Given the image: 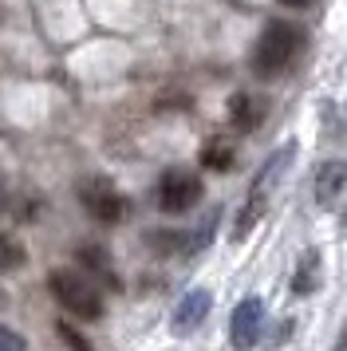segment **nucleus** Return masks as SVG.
<instances>
[{
  "label": "nucleus",
  "mask_w": 347,
  "mask_h": 351,
  "mask_svg": "<svg viewBox=\"0 0 347 351\" xmlns=\"http://www.w3.org/2000/svg\"><path fill=\"white\" fill-rule=\"evenodd\" d=\"M47 288L51 296L79 319H103L107 304H103V292L83 276V272H71V269H51L47 272Z\"/></svg>",
  "instance_id": "f03ea898"
},
{
  "label": "nucleus",
  "mask_w": 347,
  "mask_h": 351,
  "mask_svg": "<svg viewBox=\"0 0 347 351\" xmlns=\"http://www.w3.org/2000/svg\"><path fill=\"white\" fill-rule=\"evenodd\" d=\"M284 4H304V0H284Z\"/></svg>",
  "instance_id": "a211bd4d"
},
{
  "label": "nucleus",
  "mask_w": 347,
  "mask_h": 351,
  "mask_svg": "<svg viewBox=\"0 0 347 351\" xmlns=\"http://www.w3.org/2000/svg\"><path fill=\"white\" fill-rule=\"evenodd\" d=\"M315 285H320V253L312 249V253H304L296 276H292V292H296V296H308Z\"/></svg>",
  "instance_id": "9b49d317"
},
{
  "label": "nucleus",
  "mask_w": 347,
  "mask_h": 351,
  "mask_svg": "<svg viewBox=\"0 0 347 351\" xmlns=\"http://www.w3.org/2000/svg\"><path fill=\"white\" fill-rule=\"evenodd\" d=\"M233 162H237V150L225 143H209L202 150V166H209V170H233Z\"/></svg>",
  "instance_id": "ddd939ff"
},
{
  "label": "nucleus",
  "mask_w": 347,
  "mask_h": 351,
  "mask_svg": "<svg viewBox=\"0 0 347 351\" xmlns=\"http://www.w3.org/2000/svg\"><path fill=\"white\" fill-rule=\"evenodd\" d=\"M24 265H28V249L12 233H0V272H16Z\"/></svg>",
  "instance_id": "f8f14e48"
},
{
  "label": "nucleus",
  "mask_w": 347,
  "mask_h": 351,
  "mask_svg": "<svg viewBox=\"0 0 347 351\" xmlns=\"http://www.w3.org/2000/svg\"><path fill=\"white\" fill-rule=\"evenodd\" d=\"M344 186H347V166L339 158L324 162L320 174H315V202H320V206H331V202L344 193Z\"/></svg>",
  "instance_id": "6e6552de"
},
{
  "label": "nucleus",
  "mask_w": 347,
  "mask_h": 351,
  "mask_svg": "<svg viewBox=\"0 0 347 351\" xmlns=\"http://www.w3.org/2000/svg\"><path fill=\"white\" fill-rule=\"evenodd\" d=\"M79 202H83V209L91 213L95 221H103V225L123 221V213H126V197L110 186L107 178H87V182H79Z\"/></svg>",
  "instance_id": "39448f33"
},
{
  "label": "nucleus",
  "mask_w": 347,
  "mask_h": 351,
  "mask_svg": "<svg viewBox=\"0 0 347 351\" xmlns=\"http://www.w3.org/2000/svg\"><path fill=\"white\" fill-rule=\"evenodd\" d=\"M4 308H8V296H4V288H0V312H4Z\"/></svg>",
  "instance_id": "f3484780"
},
{
  "label": "nucleus",
  "mask_w": 347,
  "mask_h": 351,
  "mask_svg": "<svg viewBox=\"0 0 347 351\" xmlns=\"http://www.w3.org/2000/svg\"><path fill=\"white\" fill-rule=\"evenodd\" d=\"M261 119H265V103L252 95H233V103H229V123H233L237 130H256L261 127Z\"/></svg>",
  "instance_id": "9d476101"
},
{
  "label": "nucleus",
  "mask_w": 347,
  "mask_h": 351,
  "mask_svg": "<svg viewBox=\"0 0 347 351\" xmlns=\"http://www.w3.org/2000/svg\"><path fill=\"white\" fill-rule=\"evenodd\" d=\"M79 261H83V269L99 276L107 288H119V272L110 269V253L103 245H79Z\"/></svg>",
  "instance_id": "1a4fd4ad"
},
{
  "label": "nucleus",
  "mask_w": 347,
  "mask_h": 351,
  "mask_svg": "<svg viewBox=\"0 0 347 351\" xmlns=\"http://www.w3.org/2000/svg\"><path fill=\"white\" fill-rule=\"evenodd\" d=\"M209 308H213V296H209V288H193V292H186V296H182V304L174 308V332H178V335L193 332L198 324H205Z\"/></svg>",
  "instance_id": "0eeeda50"
},
{
  "label": "nucleus",
  "mask_w": 347,
  "mask_h": 351,
  "mask_svg": "<svg viewBox=\"0 0 347 351\" xmlns=\"http://www.w3.org/2000/svg\"><path fill=\"white\" fill-rule=\"evenodd\" d=\"M213 229H217V209H213V213H209V217L198 225V237L182 241V249H186V253H198V249H205V245L213 241Z\"/></svg>",
  "instance_id": "4468645a"
},
{
  "label": "nucleus",
  "mask_w": 347,
  "mask_h": 351,
  "mask_svg": "<svg viewBox=\"0 0 347 351\" xmlns=\"http://www.w3.org/2000/svg\"><path fill=\"white\" fill-rule=\"evenodd\" d=\"M60 335H63V343H71L75 351H91V343H87V339H83L71 324H60Z\"/></svg>",
  "instance_id": "dca6fc26"
},
{
  "label": "nucleus",
  "mask_w": 347,
  "mask_h": 351,
  "mask_svg": "<svg viewBox=\"0 0 347 351\" xmlns=\"http://www.w3.org/2000/svg\"><path fill=\"white\" fill-rule=\"evenodd\" d=\"M0 351H28V343H24L20 332H12L8 324H0Z\"/></svg>",
  "instance_id": "2eb2a0df"
},
{
  "label": "nucleus",
  "mask_w": 347,
  "mask_h": 351,
  "mask_svg": "<svg viewBox=\"0 0 347 351\" xmlns=\"http://www.w3.org/2000/svg\"><path fill=\"white\" fill-rule=\"evenodd\" d=\"M265 332V304L249 296V300H241L233 308V319H229V339H233L237 351H252L256 348V339Z\"/></svg>",
  "instance_id": "423d86ee"
},
{
  "label": "nucleus",
  "mask_w": 347,
  "mask_h": 351,
  "mask_svg": "<svg viewBox=\"0 0 347 351\" xmlns=\"http://www.w3.org/2000/svg\"><path fill=\"white\" fill-rule=\"evenodd\" d=\"M300 48H304V28L288 24V20H272L261 32L256 48H252V71L261 80H272V75L288 71V64L300 56Z\"/></svg>",
  "instance_id": "f257e3e1"
},
{
  "label": "nucleus",
  "mask_w": 347,
  "mask_h": 351,
  "mask_svg": "<svg viewBox=\"0 0 347 351\" xmlns=\"http://www.w3.org/2000/svg\"><path fill=\"white\" fill-rule=\"evenodd\" d=\"M154 197H158V209L162 213H186L202 197V178L189 174V170H166V174L158 178Z\"/></svg>",
  "instance_id": "20e7f679"
},
{
  "label": "nucleus",
  "mask_w": 347,
  "mask_h": 351,
  "mask_svg": "<svg viewBox=\"0 0 347 351\" xmlns=\"http://www.w3.org/2000/svg\"><path fill=\"white\" fill-rule=\"evenodd\" d=\"M292 154H296V146H280L276 154H268L265 158L261 174L252 178V186H249V202H245V209L237 213V237H245L252 225L261 221V213H265V206H268V193H272V186L280 182L284 166L292 162Z\"/></svg>",
  "instance_id": "7ed1b4c3"
}]
</instances>
